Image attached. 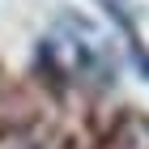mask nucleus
Returning a JSON list of instances; mask_svg holds the SVG:
<instances>
[{"mask_svg":"<svg viewBox=\"0 0 149 149\" xmlns=\"http://www.w3.org/2000/svg\"><path fill=\"white\" fill-rule=\"evenodd\" d=\"M132 60H136V68H141V72L149 77V51H141V47L132 43Z\"/></svg>","mask_w":149,"mask_h":149,"instance_id":"1","label":"nucleus"}]
</instances>
